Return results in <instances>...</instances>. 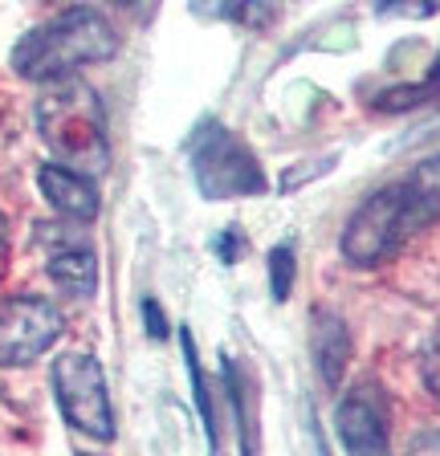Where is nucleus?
I'll return each mask as SVG.
<instances>
[{
  "instance_id": "f257e3e1",
  "label": "nucleus",
  "mask_w": 440,
  "mask_h": 456,
  "mask_svg": "<svg viewBox=\"0 0 440 456\" xmlns=\"http://www.w3.org/2000/svg\"><path fill=\"white\" fill-rule=\"evenodd\" d=\"M118 53V33L102 12L90 4H74V9L49 17L45 25L29 28L25 37L12 45V69L29 82H66L74 69L106 61Z\"/></svg>"
},
{
  "instance_id": "f03ea898",
  "label": "nucleus",
  "mask_w": 440,
  "mask_h": 456,
  "mask_svg": "<svg viewBox=\"0 0 440 456\" xmlns=\"http://www.w3.org/2000/svg\"><path fill=\"white\" fill-rule=\"evenodd\" d=\"M33 118H37L41 142L53 151V159L61 167L86 171V175H102L106 171V163H110L106 110L86 82H77V77L53 82L37 98Z\"/></svg>"
},
{
  "instance_id": "7ed1b4c3",
  "label": "nucleus",
  "mask_w": 440,
  "mask_h": 456,
  "mask_svg": "<svg viewBox=\"0 0 440 456\" xmlns=\"http://www.w3.org/2000/svg\"><path fill=\"white\" fill-rule=\"evenodd\" d=\"M188 163L191 183L204 200H240L265 191V171H261L257 155L249 151V142L237 139L220 123L196 126L188 142Z\"/></svg>"
},
{
  "instance_id": "20e7f679",
  "label": "nucleus",
  "mask_w": 440,
  "mask_h": 456,
  "mask_svg": "<svg viewBox=\"0 0 440 456\" xmlns=\"http://www.w3.org/2000/svg\"><path fill=\"white\" fill-rule=\"evenodd\" d=\"M53 395L74 432L90 440H115V408L106 395L102 367L90 351H66L53 362Z\"/></svg>"
},
{
  "instance_id": "39448f33",
  "label": "nucleus",
  "mask_w": 440,
  "mask_h": 456,
  "mask_svg": "<svg viewBox=\"0 0 440 456\" xmlns=\"http://www.w3.org/2000/svg\"><path fill=\"white\" fill-rule=\"evenodd\" d=\"M416 228L408 220V204H403L400 183L371 191V196L351 212L343 228V256L359 269H375L387 256H395V248L411 237Z\"/></svg>"
},
{
  "instance_id": "423d86ee",
  "label": "nucleus",
  "mask_w": 440,
  "mask_h": 456,
  "mask_svg": "<svg viewBox=\"0 0 440 456\" xmlns=\"http://www.w3.org/2000/svg\"><path fill=\"white\" fill-rule=\"evenodd\" d=\"M66 330V318L49 297L17 294L0 302V367H25L41 359Z\"/></svg>"
},
{
  "instance_id": "0eeeda50",
  "label": "nucleus",
  "mask_w": 440,
  "mask_h": 456,
  "mask_svg": "<svg viewBox=\"0 0 440 456\" xmlns=\"http://www.w3.org/2000/svg\"><path fill=\"white\" fill-rule=\"evenodd\" d=\"M335 432L343 440L346 456H392V444H387V403H383V395L371 383L346 391L338 399Z\"/></svg>"
},
{
  "instance_id": "6e6552de",
  "label": "nucleus",
  "mask_w": 440,
  "mask_h": 456,
  "mask_svg": "<svg viewBox=\"0 0 440 456\" xmlns=\"http://www.w3.org/2000/svg\"><path fill=\"white\" fill-rule=\"evenodd\" d=\"M37 188H41V196L49 200V208L66 220H77V224L94 220L98 208H102L98 183L90 180L86 171L61 167V163H45V167L37 171Z\"/></svg>"
},
{
  "instance_id": "1a4fd4ad",
  "label": "nucleus",
  "mask_w": 440,
  "mask_h": 456,
  "mask_svg": "<svg viewBox=\"0 0 440 456\" xmlns=\"http://www.w3.org/2000/svg\"><path fill=\"white\" fill-rule=\"evenodd\" d=\"M314 362L326 387H338L351 362V330L338 314L318 310L314 314Z\"/></svg>"
},
{
  "instance_id": "9d476101",
  "label": "nucleus",
  "mask_w": 440,
  "mask_h": 456,
  "mask_svg": "<svg viewBox=\"0 0 440 456\" xmlns=\"http://www.w3.org/2000/svg\"><path fill=\"white\" fill-rule=\"evenodd\" d=\"M400 191H403L408 220L416 232H420L424 224H432V220H440V151L428 155L424 163H416L400 180Z\"/></svg>"
},
{
  "instance_id": "9b49d317",
  "label": "nucleus",
  "mask_w": 440,
  "mask_h": 456,
  "mask_svg": "<svg viewBox=\"0 0 440 456\" xmlns=\"http://www.w3.org/2000/svg\"><path fill=\"white\" fill-rule=\"evenodd\" d=\"M49 277L58 289H66L69 297H90L98 285V261L90 248L82 245H69V248H58L49 256Z\"/></svg>"
},
{
  "instance_id": "f8f14e48",
  "label": "nucleus",
  "mask_w": 440,
  "mask_h": 456,
  "mask_svg": "<svg viewBox=\"0 0 440 456\" xmlns=\"http://www.w3.org/2000/svg\"><path fill=\"white\" fill-rule=\"evenodd\" d=\"M180 342H183V359H188V375H191V395H196V408H200V419H204V436H208V456H220L216 416H212V395H208V383H204L200 359H196V338H191V330H183Z\"/></svg>"
},
{
  "instance_id": "ddd939ff",
  "label": "nucleus",
  "mask_w": 440,
  "mask_h": 456,
  "mask_svg": "<svg viewBox=\"0 0 440 456\" xmlns=\"http://www.w3.org/2000/svg\"><path fill=\"white\" fill-rule=\"evenodd\" d=\"M436 90H440V53L432 57L428 77H424L420 86H400V90H387V94L375 98V106H379V110H408V106L424 102V98L436 94Z\"/></svg>"
},
{
  "instance_id": "4468645a",
  "label": "nucleus",
  "mask_w": 440,
  "mask_h": 456,
  "mask_svg": "<svg viewBox=\"0 0 440 456\" xmlns=\"http://www.w3.org/2000/svg\"><path fill=\"white\" fill-rule=\"evenodd\" d=\"M216 12L245 28H265L278 17V0H220Z\"/></svg>"
},
{
  "instance_id": "2eb2a0df",
  "label": "nucleus",
  "mask_w": 440,
  "mask_h": 456,
  "mask_svg": "<svg viewBox=\"0 0 440 456\" xmlns=\"http://www.w3.org/2000/svg\"><path fill=\"white\" fill-rule=\"evenodd\" d=\"M224 383H229V399H232L237 428H240V456H257V448H253V424H249V399H245V383H240V370L232 359L224 362Z\"/></svg>"
},
{
  "instance_id": "dca6fc26",
  "label": "nucleus",
  "mask_w": 440,
  "mask_h": 456,
  "mask_svg": "<svg viewBox=\"0 0 440 456\" xmlns=\"http://www.w3.org/2000/svg\"><path fill=\"white\" fill-rule=\"evenodd\" d=\"M297 256H294V245L289 240H281V245L269 248V294H273V302H286L289 289H294V265Z\"/></svg>"
},
{
  "instance_id": "f3484780",
  "label": "nucleus",
  "mask_w": 440,
  "mask_h": 456,
  "mask_svg": "<svg viewBox=\"0 0 440 456\" xmlns=\"http://www.w3.org/2000/svg\"><path fill=\"white\" fill-rule=\"evenodd\" d=\"M440 0H379V17H432Z\"/></svg>"
},
{
  "instance_id": "a211bd4d",
  "label": "nucleus",
  "mask_w": 440,
  "mask_h": 456,
  "mask_svg": "<svg viewBox=\"0 0 440 456\" xmlns=\"http://www.w3.org/2000/svg\"><path fill=\"white\" fill-rule=\"evenodd\" d=\"M420 370H424V383H428V391H432V395H436V403H440V330L432 334L428 342H424Z\"/></svg>"
},
{
  "instance_id": "6ab92c4d",
  "label": "nucleus",
  "mask_w": 440,
  "mask_h": 456,
  "mask_svg": "<svg viewBox=\"0 0 440 456\" xmlns=\"http://www.w3.org/2000/svg\"><path fill=\"white\" fill-rule=\"evenodd\" d=\"M408 456H440V428H428V432H420V436L411 440Z\"/></svg>"
},
{
  "instance_id": "aec40b11",
  "label": "nucleus",
  "mask_w": 440,
  "mask_h": 456,
  "mask_svg": "<svg viewBox=\"0 0 440 456\" xmlns=\"http://www.w3.org/2000/svg\"><path fill=\"white\" fill-rule=\"evenodd\" d=\"M143 318H147V334L151 338H167V322H163V310L155 305V297H143Z\"/></svg>"
},
{
  "instance_id": "412c9836",
  "label": "nucleus",
  "mask_w": 440,
  "mask_h": 456,
  "mask_svg": "<svg viewBox=\"0 0 440 456\" xmlns=\"http://www.w3.org/2000/svg\"><path fill=\"white\" fill-rule=\"evenodd\" d=\"M216 253H220V261H224V265H232V261H237V228H224V232H220V237H216Z\"/></svg>"
},
{
  "instance_id": "4be33fe9",
  "label": "nucleus",
  "mask_w": 440,
  "mask_h": 456,
  "mask_svg": "<svg viewBox=\"0 0 440 456\" xmlns=\"http://www.w3.org/2000/svg\"><path fill=\"white\" fill-rule=\"evenodd\" d=\"M4 245H9V220L0 216V253H4Z\"/></svg>"
},
{
  "instance_id": "5701e85b",
  "label": "nucleus",
  "mask_w": 440,
  "mask_h": 456,
  "mask_svg": "<svg viewBox=\"0 0 440 456\" xmlns=\"http://www.w3.org/2000/svg\"><path fill=\"white\" fill-rule=\"evenodd\" d=\"M115 4H123V9H147L151 0H115Z\"/></svg>"
},
{
  "instance_id": "b1692460",
  "label": "nucleus",
  "mask_w": 440,
  "mask_h": 456,
  "mask_svg": "<svg viewBox=\"0 0 440 456\" xmlns=\"http://www.w3.org/2000/svg\"><path fill=\"white\" fill-rule=\"evenodd\" d=\"M82 456H98V452H82Z\"/></svg>"
}]
</instances>
